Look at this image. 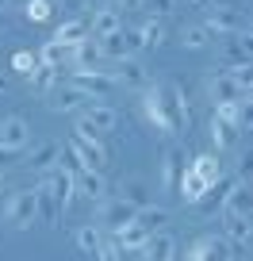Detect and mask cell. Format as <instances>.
Segmentation results:
<instances>
[{"instance_id": "836d02e7", "label": "cell", "mask_w": 253, "mask_h": 261, "mask_svg": "<svg viewBox=\"0 0 253 261\" xmlns=\"http://www.w3.org/2000/svg\"><path fill=\"white\" fill-rule=\"evenodd\" d=\"M138 8H146L154 19H165V16H173V8H177V0H142Z\"/></svg>"}, {"instance_id": "7a4b0ae2", "label": "cell", "mask_w": 253, "mask_h": 261, "mask_svg": "<svg viewBox=\"0 0 253 261\" xmlns=\"http://www.w3.org/2000/svg\"><path fill=\"white\" fill-rule=\"evenodd\" d=\"M204 31L211 39L215 35H249V19H245V12L238 4H215V8H207Z\"/></svg>"}, {"instance_id": "bcb514c9", "label": "cell", "mask_w": 253, "mask_h": 261, "mask_svg": "<svg viewBox=\"0 0 253 261\" xmlns=\"http://www.w3.org/2000/svg\"><path fill=\"white\" fill-rule=\"evenodd\" d=\"M192 4H207V0H192Z\"/></svg>"}, {"instance_id": "44dd1931", "label": "cell", "mask_w": 253, "mask_h": 261, "mask_svg": "<svg viewBox=\"0 0 253 261\" xmlns=\"http://www.w3.org/2000/svg\"><path fill=\"white\" fill-rule=\"evenodd\" d=\"M180 162H184V154H180V150H165V158H161V185H165V192H169V196H177Z\"/></svg>"}, {"instance_id": "e575fe53", "label": "cell", "mask_w": 253, "mask_h": 261, "mask_svg": "<svg viewBox=\"0 0 253 261\" xmlns=\"http://www.w3.org/2000/svg\"><path fill=\"white\" fill-rule=\"evenodd\" d=\"M35 65H39V58L31 54V50H16V54H12V69H19V73H27L31 77V69Z\"/></svg>"}, {"instance_id": "4316f807", "label": "cell", "mask_w": 253, "mask_h": 261, "mask_svg": "<svg viewBox=\"0 0 253 261\" xmlns=\"http://www.w3.org/2000/svg\"><path fill=\"white\" fill-rule=\"evenodd\" d=\"M100 242H104V230H100L96 223H85V227L77 230V250H81V253H92V257H96Z\"/></svg>"}, {"instance_id": "4dcf8cb0", "label": "cell", "mask_w": 253, "mask_h": 261, "mask_svg": "<svg viewBox=\"0 0 253 261\" xmlns=\"http://www.w3.org/2000/svg\"><path fill=\"white\" fill-rule=\"evenodd\" d=\"M54 162H58V146H54V142H42V146H35L31 158H27V165H35V169H50Z\"/></svg>"}, {"instance_id": "e0dca14e", "label": "cell", "mask_w": 253, "mask_h": 261, "mask_svg": "<svg viewBox=\"0 0 253 261\" xmlns=\"http://www.w3.org/2000/svg\"><path fill=\"white\" fill-rule=\"evenodd\" d=\"M85 104H92V96H85L81 89H73V85H69V89H50V108H54V112H81Z\"/></svg>"}, {"instance_id": "4fadbf2b", "label": "cell", "mask_w": 253, "mask_h": 261, "mask_svg": "<svg viewBox=\"0 0 253 261\" xmlns=\"http://www.w3.org/2000/svg\"><path fill=\"white\" fill-rule=\"evenodd\" d=\"M100 42V54L107 58V62H123V58H131V31H111V35H104V39H96Z\"/></svg>"}, {"instance_id": "74e56055", "label": "cell", "mask_w": 253, "mask_h": 261, "mask_svg": "<svg viewBox=\"0 0 253 261\" xmlns=\"http://www.w3.org/2000/svg\"><path fill=\"white\" fill-rule=\"evenodd\" d=\"M207 42H211V35H207L204 31V27H188V31H184V46H207Z\"/></svg>"}, {"instance_id": "d590c367", "label": "cell", "mask_w": 253, "mask_h": 261, "mask_svg": "<svg viewBox=\"0 0 253 261\" xmlns=\"http://www.w3.org/2000/svg\"><path fill=\"white\" fill-rule=\"evenodd\" d=\"M50 12H54V4H50V0H31V4H27V16H31L35 23L50 19Z\"/></svg>"}, {"instance_id": "ffe728a7", "label": "cell", "mask_w": 253, "mask_h": 261, "mask_svg": "<svg viewBox=\"0 0 253 261\" xmlns=\"http://www.w3.org/2000/svg\"><path fill=\"white\" fill-rule=\"evenodd\" d=\"M188 169L200 177V185H215V180L222 177V165H219V158H215V154H196Z\"/></svg>"}, {"instance_id": "d4e9b609", "label": "cell", "mask_w": 253, "mask_h": 261, "mask_svg": "<svg viewBox=\"0 0 253 261\" xmlns=\"http://www.w3.org/2000/svg\"><path fill=\"white\" fill-rule=\"evenodd\" d=\"M211 142L219 150L238 146V127H234V123H227V119H219V115H211Z\"/></svg>"}, {"instance_id": "3957f363", "label": "cell", "mask_w": 253, "mask_h": 261, "mask_svg": "<svg viewBox=\"0 0 253 261\" xmlns=\"http://www.w3.org/2000/svg\"><path fill=\"white\" fill-rule=\"evenodd\" d=\"M73 89H81L85 96H92V100H107L115 92V77L104 73V69H77Z\"/></svg>"}, {"instance_id": "5bb4252c", "label": "cell", "mask_w": 253, "mask_h": 261, "mask_svg": "<svg viewBox=\"0 0 253 261\" xmlns=\"http://www.w3.org/2000/svg\"><path fill=\"white\" fill-rule=\"evenodd\" d=\"M107 73L115 77V81H123V85H134V89H150V77H146V69H142L138 62H131V58H123V62H115Z\"/></svg>"}, {"instance_id": "8992f818", "label": "cell", "mask_w": 253, "mask_h": 261, "mask_svg": "<svg viewBox=\"0 0 253 261\" xmlns=\"http://www.w3.org/2000/svg\"><path fill=\"white\" fill-rule=\"evenodd\" d=\"M42 185L50 188V196H54L58 212H66V207L73 204V192H77V185H73V173H66L62 165H50V173H46V180H42Z\"/></svg>"}, {"instance_id": "6da1fadb", "label": "cell", "mask_w": 253, "mask_h": 261, "mask_svg": "<svg viewBox=\"0 0 253 261\" xmlns=\"http://www.w3.org/2000/svg\"><path fill=\"white\" fill-rule=\"evenodd\" d=\"M142 108H146L154 127L173 130V135H184L188 130V100H184V89H180V85H154L150 81Z\"/></svg>"}, {"instance_id": "30bf717a", "label": "cell", "mask_w": 253, "mask_h": 261, "mask_svg": "<svg viewBox=\"0 0 253 261\" xmlns=\"http://www.w3.org/2000/svg\"><path fill=\"white\" fill-rule=\"evenodd\" d=\"M207 89H211V100H215V104H245V92L238 89V81L230 77V69L215 73L211 81H207Z\"/></svg>"}, {"instance_id": "f1b7e54d", "label": "cell", "mask_w": 253, "mask_h": 261, "mask_svg": "<svg viewBox=\"0 0 253 261\" xmlns=\"http://www.w3.org/2000/svg\"><path fill=\"white\" fill-rule=\"evenodd\" d=\"M35 58H39L42 65H54V69H58L62 62H69V46H66V42H58V39H50V42H42V50Z\"/></svg>"}, {"instance_id": "9c48e42d", "label": "cell", "mask_w": 253, "mask_h": 261, "mask_svg": "<svg viewBox=\"0 0 253 261\" xmlns=\"http://www.w3.org/2000/svg\"><path fill=\"white\" fill-rule=\"evenodd\" d=\"M69 62L77 65V69H104V54H100V42L92 39H81V42H73L69 46ZM107 73V69H104Z\"/></svg>"}, {"instance_id": "d6a6232c", "label": "cell", "mask_w": 253, "mask_h": 261, "mask_svg": "<svg viewBox=\"0 0 253 261\" xmlns=\"http://www.w3.org/2000/svg\"><path fill=\"white\" fill-rule=\"evenodd\" d=\"M58 165H62L66 173H73V177H77V173L85 169V162L77 158V150L69 146V142H66V146H58Z\"/></svg>"}, {"instance_id": "f546056e", "label": "cell", "mask_w": 253, "mask_h": 261, "mask_svg": "<svg viewBox=\"0 0 253 261\" xmlns=\"http://www.w3.org/2000/svg\"><path fill=\"white\" fill-rule=\"evenodd\" d=\"M35 204H39V219H46L50 227H54V215H58V204H54V196H50L46 185L35 188Z\"/></svg>"}, {"instance_id": "8fae6325", "label": "cell", "mask_w": 253, "mask_h": 261, "mask_svg": "<svg viewBox=\"0 0 253 261\" xmlns=\"http://www.w3.org/2000/svg\"><path fill=\"white\" fill-rule=\"evenodd\" d=\"M230 188H234V185L219 177L215 185H207L204 192L196 196V204H192V207H196V212H204V215H215V212H219L222 204H227V192H230Z\"/></svg>"}, {"instance_id": "d6986e66", "label": "cell", "mask_w": 253, "mask_h": 261, "mask_svg": "<svg viewBox=\"0 0 253 261\" xmlns=\"http://www.w3.org/2000/svg\"><path fill=\"white\" fill-rule=\"evenodd\" d=\"M222 58H227L230 69L249 65V42H245V35H242V39H238V35H227V42H222Z\"/></svg>"}, {"instance_id": "2e32d148", "label": "cell", "mask_w": 253, "mask_h": 261, "mask_svg": "<svg viewBox=\"0 0 253 261\" xmlns=\"http://www.w3.org/2000/svg\"><path fill=\"white\" fill-rule=\"evenodd\" d=\"M173 250H177V242H173L165 230H157V234L146 238V246H142V261H173Z\"/></svg>"}, {"instance_id": "cb8c5ba5", "label": "cell", "mask_w": 253, "mask_h": 261, "mask_svg": "<svg viewBox=\"0 0 253 261\" xmlns=\"http://www.w3.org/2000/svg\"><path fill=\"white\" fill-rule=\"evenodd\" d=\"M111 31H119V8L96 12L92 23H89V35H92V39H104V35H111Z\"/></svg>"}, {"instance_id": "ab89813d", "label": "cell", "mask_w": 253, "mask_h": 261, "mask_svg": "<svg viewBox=\"0 0 253 261\" xmlns=\"http://www.w3.org/2000/svg\"><path fill=\"white\" fill-rule=\"evenodd\" d=\"M85 8H92V12H104V8H119L115 0H81Z\"/></svg>"}, {"instance_id": "8d00e7d4", "label": "cell", "mask_w": 253, "mask_h": 261, "mask_svg": "<svg viewBox=\"0 0 253 261\" xmlns=\"http://www.w3.org/2000/svg\"><path fill=\"white\" fill-rule=\"evenodd\" d=\"M119 253H123V246L115 242V234H111V238H104V242H100V253H96V257H100V261H119Z\"/></svg>"}, {"instance_id": "7bdbcfd3", "label": "cell", "mask_w": 253, "mask_h": 261, "mask_svg": "<svg viewBox=\"0 0 253 261\" xmlns=\"http://www.w3.org/2000/svg\"><path fill=\"white\" fill-rule=\"evenodd\" d=\"M66 4H69V8H73V4H81V0H66Z\"/></svg>"}, {"instance_id": "52a82bcc", "label": "cell", "mask_w": 253, "mask_h": 261, "mask_svg": "<svg viewBox=\"0 0 253 261\" xmlns=\"http://www.w3.org/2000/svg\"><path fill=\"white\" fill-rule=\"evenodd\" d=\"M31 142V127L23 115H8L0 123V150H23Z\"/></svg>"}, {"instance_id": "b9f144b4", "label": "cell", "mask_w": 253, "mask_h": 261, "mask_svg": "<svg viewBox=\"0 0 253 261\" xmlns=\"http://www.w3.org/2000/svg\"><path fill=\"white\" fill-rule=\"evenodd\" d=\"M4 92H8V77L0 73V96H4Z\"/></svg>"}, {"instance_id": "9a60e30c", "label": "cell", "mask_w": 253, "mask_h": 261, "mask_svg": "<svg viewBox=\"0 0 253 261\" xmlns=\"http://www.w3.org/2000/svg\"><path fill=\"white\" fill-rule=\"evenodd\" d=\"M73 185H77V192H85L89 200H104V196H107L104 173H100V169H89V165H85V169L73 177Z\"/></svg>"}, {"instance_id": "ba28073f", "label": "cell", "mask_w": 253, "mask_h": 261, "mask_svg": "<svg viewBox=\"0 0 253 261\" xmlns=\"http://www.w3.org/2000/svg\"><path fill=\"white\" fill-rule=\"evenodd\" d=\"M81 119L89 123L92 130H100V135H104V130H115V123H119V112H115L107 100H92V104L81 108Z\"/></svg>"}, {"instance_id": "7402d4cb", "label": "cell", "mask_w": 253, "mask_h": 261, "mask_svg": "<svg viewBox=\"0 0 253 261\" xmlns=\"http://www.w3.org/2000/svg\"><path fill=\"white\" fill-rule=\"evenodd\" d=\"M249 219H238V215H227V238H230V250L234 253H245L249 246Z\"/></svg>"}, {"instance_id": "ac0fdd59", "label": "cell", "mask_w": 253, "mask_h": 261, "mask_svg": "<svg viewBox=\"0 0 253 261\" xmlns=\"http://www.w3.org/2000/svg\"><path fill=\"white\" fill-rule=\"evenodd\" d=\"M161 39H165V23L154 19V16H146V23H142L138 31H131V46L134 50L138 46H161Z\"/></svg>"}, {"instance_id": "1f68e13d", "label": "cell", "mask_w": 253, "mask_h": 261, "mask_svg": "<svg viewBox=\"0 0 253 261\" xmlns=\"http://www.w3.org/2000/svg\"><path fill=\"white\" fill-rule=\"evenodd\" d=\"M54 77H58V69H54V65H35V69H31V85H35V89H39V92H46V89H54Z\"/></svg>"}, {"instance_id": "f35d334b", "label": "cell", "mask_w": 253, "mask_h": 261, "mask_svg": "<svg viewBox=\"0 0 253 261\" xmlns=\"http://www.w3.org/2000/svg\"><path fill=\"white\" fill-rule=\"evenodd\" d=\"M230 77L238 81V89L249 96V85H253V77H249V65H242V69H230Z\"/></svg>"}, {"instance_id": "7dc6e473", "label": "cell", "mask_w": 253, "mask_h": 261, "mask_svg": "<svg viewBox=\"0 0 253 261\" xmlns=\"http://www.w3.org/2000/svg\"><path fill=\"white\" fill-rule=\"evenodd\" d=\"M0 8H4V0H0Z\"/></svg>"}, {"instance_id": "f6af8a7d", "label": "cell", "mask_w": 253, "mask_h": 261, "mask_svg": "<svg viewBox=\"0 0 253 261\" xmlns=\"http://www.w3.org/2000/svg\"><path fill=\"white\" fill-rule=\"evenodd\" d=\"M19 4H23V8H27V4H31V0H19Z\"/></svg>"}, {"instance_id": "ee69618b", "label": "cell", "mask_w": 253, "mask_h": 261, "mask_svg": "<svg viewBox=\"0 0 253 261\" xmlns=\"http://www.w3.org/2000/svg\"><path fill=\"white\" fill-rule=\"evenodd\" d=\"M0 188H4V173H0Z\"/></svg>"}, {"instance_id": "83f0119b", "label": "cell", "mask_w": 253, "mask_h": 261, "mask_svg": "<svg viewBox=\"0 0 253 261\" xmlns=\"http://www.w3.org/2000/svg\"><path fill=\"white\" fill-rule=\"evenodd\" d=\"M54 39H58V42H66V46H73V42L89 39V23H85V19H66V23L54 31Z\"/></svg>"}, {"instance_id": "603a6c76", "label": "cell", "mask_w": 253, "mask_h": 261, "mask_svg": "<svg viewBox=\"0 0 253 261\" xmlns=\"http://www.w3.org/2000/svg\"><path fill=\"white\" fill-rule=\"evenodd\" d=\"M146 238H150V234H146V230H142L134 219L127 223V227H119V230H115V242H119L127 253H138L142 246H146Z\"/></svg>"}, {"instance_id": "484cf974", "label": "cell", "mask_w": 253, "mask_h": 261, "mask_svg": "<svg viewBox=\"0 0 253 261\" xmlns=\"http://www.w3.org/2000/svg\"><path fill=\"white\" fill-rule=\"evenodd\" d=\"M165 219H169V215H165V207H154V204H146V207H138V212H134V223H138L146 234H157Z\"/></svg>"}, {"instance_id": "7c38bea8", "label": "cell", "mask_w": 253, "mask_h": 261, "mask_svg": "<svg viewBox=\"0 0 253 261\" xmlns=\"http://www.w3.org/2000/svg\"><path fill=\"white\" fill-rule=\"evenodd\" d=\"M69 146L77 150V158H81L89 169H100V165L107 162V150H104V142H96V139H85V135H77L73 130V139H69Z\"/></svg>"}, {"instance_id": "5b68a950", "label": "cell", "mask_w": 253, "mask_h": 261, "mask_svg": "<svg viewBox=\"0 0 253 261\" xmlns=\"http://www.w3.org/2000/svg\"><path fill=\"white\" fill-rule=\"evenodd\" d=\"M4 219L12 223V227L27 230L31 223H39V204H35V188L31 192H19L16 200H8V207H4Z\"/></svg>"}, {"instance_id": "277c9868", "label": "cell", "mask_w": 253, "mask_h": 261, "mask_svg": "<svg viewBox=\"0 0 253 261\" xmlns=\"http://www.w3.org/2000/svg\"><path fill=\"white\" fill-rule=\"evenodd\" d=\"M134 212L138 207L131 204V200H104L100 204V212H96V223H100V230H119V227H127V223L134 219Z\"/></svg>"}, {"instance_id": "60d3db41", "label": "cell", "mask_w": 253, "mask_h": 261, "mask_svg": "<svg viewBox=\"0 0 253 261\" xmlns=\"http://www.w3.org/2000/svg\"><path fill=\"white\" fill-rule=\"evenodd\" d=\"M115 4H119V8H138L142 0H115Z\"/></svg>"}]
</instances>
